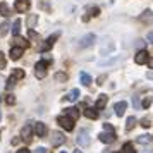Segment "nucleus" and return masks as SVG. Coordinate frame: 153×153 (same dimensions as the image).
I'll list each match as a JSON object with an SVG mask.
<instances>
[{"label":"nucleus","instance_id":"1","mask_svg":"<svg viewBox=\"0 0 153 153\" xmlns=\"http://www.w3.org/2000/svg\"><path fill=\"white\" fill-rule=\"evenodd\" d=\"M48 64L47 60H40V62L35 65V76L38 79H43V77L47 76V67H48Z\"/></svg>","mask_w":153,"mask_h":153},{"label":"nucleus","instance_id":"2","mask_svg":"<svg viewBox=\"0 0 153 153\" xmlns=\"http://www.w3.org/2000/svg\"><path fill=\"white\" fill-rule=\"evenodd\" d=\"M57 122H59V126L64 127L65 131H72V129H74V120L71 117H67V115H59V117H57Z\"/></svg>","mask_w":153,"mask_h":153},{"label":"nucleus","instance_id":"3","mask_svg":"<svg viewBox=\"0 0 153 153\" xmlns=\"http://www.w3.org/2000/svg\"><path fill=\"white\" fill-rule=\"evenodd\" d=\"M95 42H97V36L93 35V33H88L86 36H83V38L79 40V48H88V47H91Z\"/></svg>","mask_w":153,"mask_h":153},{"label":"nucleus","instance_id":"4","mask_svg":"<svg viewBox=\"0 0 153 153\" xmlns=\"http://www.w3.org/2000/svg\"><path fill=\"white\" fill-rule=\"evenodd\" d=\"M76 141L79 146H90V132L86 131V129H81L79 134H77Z\"/></svg>","mask_w":153,"mask_h":153},{"label":"nucleus","instance_id":"5","mask_svg":"<svg viewBox=\"0 0 153 153\" xmlns=\"http://www.w3.org/2000/svg\"><path fill=\"white\" fill-rule=\"evenodd\" d=\"M98 138H100V141H102V143H105V145H112V143H114V141H115V138H117V136H115V132L114 131H103V132H100V136H98Z\"/></svg>","mask_w":153,"mask_h":153},{"label":"nucleus","instance_id":"6","mask_svg":"<svg viewBox=\"0 0 153 153\" xmlns=\"http://www.w3.org/2000/svg\"><path fill=\"white\" fill-rule=\"evenodd\" d=\"M65 143V136L60 131H52V146H60Z\"/></svg>","mask_w":153,"mask_h":153},{"label":"nucleus","instance_id":"7","mask_svg":"<svg viewBox=\"0 0 153 153\" xmlns=\"http://www.w3.org/2000/svg\"><path fill=\"white\" fill-rule=\"evenodd\" d=\"M16 10L17 12H26V10H29V7H31V2L29 0H16Z\"/></svg>","mask_w":153,"mask_h":153},{"label":"nucleus","instance_id":"8","mask_svg":"<svg viewBox=\"0 0 153 153\" xmlns=\"http://www.w3.org/2000/svg\"><path fill=\"white\" fill-rule=\"evenodd\" d=\"M126 108H127V103H126L124 100H120V102H117V103L114 105V110H115V115H117V117H122V115H124Z\"/></svg>","mask_w":153,"mask_h":153},{"label":"nucleus","instance_id":"9","mask_svg":"<svg viewBox=\"0 0 153 153\" xmlns=\"http://www.w3.org/2000/svg\"><path fill=\"white\" fill-rule=\"evenodd\" d=\"M33 131H35V134L38 138H43V136L47 134V126L43 124V122H36L35 127H33Z\"/></svg>","mask_w":153,"mask_h":153},{"label":"nucleus","instance_id":"10","mask_svg":"<svg viewBox=\"0 0 153 153\" xmlns=\"http://www.w3.org/2000/svg\"><path fill=\"white\" fill-rule=\"evenodd\" d=\"M146 60H148V52L146 50H139L136 53V57H134V62L138 65H141V64H146Z\"/></svg>","mask_w":153,"mask_h":153},{"label":"nucleus","instance_id":"11","mask_svg":"<svg viewBox=\"0 0 153 153\" xmlns=\"http://www.w3.org/2000/svg\"><path fill=\"white\" fill-rule=\"evenodd\" d=\"M31 122H28V124H24V127H22V131H21V138L22 139H26V141H31Z\"/></svg>","mask_w":153,"mask_h":153},{"label":"nucleus","instance_id":"12","mask_svg":"<svg viewBox=\"0 0 153 153\" xmlns=\"http://www.w3.org/2000/svg\"><path fill=\"white\" fill-rule=\"evenodd\" d=\"M22 52H24V48H21V47H12L10 48V59L12 60H19L22 55Z\"/></svg>","mask_w":153,"mask_h":153},{"label":"nucleus","instance_id":"13","mask_svg":"<svg viewBox=\"0 0 153 153\" xmlns=\"http://www.w3.org/2000/svg\"><path fill=\"white\" fill-rule=\"evenodd\" d=\"M107 102H108V97H107V95H100V98H98L97 103H95V108H97V110L105 108V107H107Z\"/></svg>","mask_w":153,"mask_h":153},{"label":"nucleus","instance_id":"14","mask_svg":"<svg viewBox=\"0 0 153 153\" xmlns=\"http://www.w3.org/2000/svg\"><path fill=\"white\" fill-rule=\"evenodd\" d=\"M65 115H67V117H71L72 120H76V119L79 117V110H77V108H74V107H69V108H65Z\"/></svg>","mask_w":153,"mask_h":153},{"label":"nucleus","instance_id":"15","mask_svg":"<svg viewBox=\"0 0 153 153\" xmlns=\"http://www.w3.org/2000/svg\"><path fill=\"white\" fill-rule=\"evenodd\" d=\"M84 115H86L88 119H97L98 117V110L93 108V107H86V108H84Z\"/></svg>","mask_w":153,"mask_h":153},{"label":"nucleus","instance_id":"16","mask_svg":"<svg viewBox=\"0 0 153 153\" xmlns=\"http://www.w3.org/2000/svg\"><path fill=\"white\" fill-rule=\"evenodd\" d=\"M136 143H138V145H150V143H152V136H148V134H141V136L136 139Z\"/></svg>","mask_w":153,"mask_h":153},{"label":"nucleus","instance_id":"17","mask_svg":"<svg viewBox=\"0 0 153 153\" xmlns=\"http://www.w3.org/2000/svg\"><path fill=\"white\" fill-rule=\"evenodd\" d=\"M79 97H81L79 90H77V88H74V90H71V91H69V95H67V100H69V102H76Z\"/></svg>","mask_w":153,"mask_h":153},{"label":"nucleus","instance_id":"18","mask_svg":"<svg viewBox=\"0 0 153 153\" xmlns=\"http://www.w3.org/2000/svg\"><path fill=\"white\" fill-rule=\"evenodd\" d=\"M14 42H16V45H17V47H21V48H28V47H29V42H28V40L21 38L19 35L16 36V40H14Z\"/></svg>","mask_w":153,"mask_h":153},{"label":"nucleus","instance_id":"19","mask_svg":"<svg viewBox=\"0 0 153 153\" xmlns=\"http://www.w3.org/2000/svg\"><path fill=\"white\" fill-rule=\"evenodd\" d=\"M0 16H4V17L10 16V9H9V5L5 4V2H2V4H0Z\"/></svg>","mask_w":153,"mask_h":153},{"label":"nucleus","instance_id":"20","mask_svg":"<svg viewBox=\"0 0 153 153\" xmlns=\"http://www.w3.org/2000/svg\"><path fill=\"white\" fill-rule=\"evenodd\" d=\"M19 33H21V19H16L14 24H12V35L17 36Z\"/></svg>","mask_w":153,"mask_h":153},{"label":"nucleus","instance_id":"21","mask_svg":"<svg viewBox=\"0 0 153 153\" xmlns=\"http://www.w3.org/2000/svg\"><path fill=\"white\" fill-rule=\"evenodd\" d=\"M98 14H100V9H98V7H91L90 10H88V16H84L83 19H84V21H88L91 16H93V17H97Z\"/></svg>","mask_w":153,"mask_h":153},{"label":"nucleus","instance_id":"22","mask_svg":"<svg viewBox=\"0 0 153 153\" xmlns=\"http://www.w3.org/2000/svg\"><path fill=\"white\" fill-rule=\"evenodd\" d=\"M10 76L14 77L16 81H17V79H22V77H24V71H22V69H12Z\"/></svg>","mask_w":153,"mask_h":153},{"label":"nucleus","instance_id":"23","mask_svg":"<svg viewBox=\"0 0 153 153\" xmlns=\"http://www.w3.org/2000/svg\"><path fill=\"white\" fill-rule=\"evenodd\" d=\"M9 29H10V24H9V22H2V24H0V38L7 35Z\"/></svg>","mask_w":153,"mask_h":153},{"label":"nucleus","instance_id":"24","mask_svg":"<svg viewBox=\"0 0 153 153\" xmlns=\"http://www.w3.org/2000/svg\"><path fill=\"white\" fill-rule=\"evenodd\" d=\"M79 79H81V83H83L84 86H90L91 84V77L88 76L86 72H81V74H79Z\"/></svg>","mask_w":153,"mask_h":153},{"label":"nucleus","instance_id":"25","mask_svg":"<svg viewBox=\"0 0 153 153\" xmlns=\"http://www.w3.org/2000/svg\"><path fill=\"white\" fill-rule=\"evenodd\" d=\"M134 124H136V119H134V115L127 117V120H126V131H131L132 127H134Z\"/></svg>","mask_w":153,"mask_h":153},{"label":"nucleus","instance_id":"26","mask_svg":"<svg viewBox=\"0 0 153 153\" xmlns=\"http://www.w3.org/2000/svg\"><path fill=\"white\" fill-rule=\"evenodd\" d=\"M141 21H143V22H153V12L146 10L145 14L141 16Z\"/></svg>","mask_w":153,"mask_h":153},{"label":"nucleus","instance_id":"27","mask_svg":"<svg viewBox=\"0 0 153 153\" xmlns=\"http://www.w3.org/2000/svg\"><path fill=\"white\" fill-rule=\"evenodd\" d=\"M120 153H136V152H134L132 143H126V145L122 146V152H120Z\"/></svg>","mask_w":153,"mask_h":153},{"label":"nucleus","instance_id":"28","mask_svg":"<svg viewBox=\"0 0 153 153\" xmlns=\"http://www.w3.org/2000/svg\"><path fill=\"white\" fill-rule=\"evenodd\" d=\"M36 21H38V16H36V14H33V16H29V19H28V24H29V28H31V29L35 28V24H36Z\"/></svg>","mask_w":153,"mask_h":153},{"label":"nucleus","instance_id":"29","mask_svg":"<svg viewBox=\"0 0 153 153\" xmlns=\"http://www.w3.org/2000/svg\"><path fill=\"white\" fill-rule=\"evenodd\" d=\"M55 79L59 81V83H65V81H67V76H65L64 72H57V74H55Z\"/></svg>","mask_w":153,"mask_h":153},{"label":"nucleus","instance_id":"30","mask_svg":"<svg viewBox=\"0 0 153 153\" xmlns=\"http://www.w3.org/2000/svg\"><path fill=\"white\" fill-rule=\"evenodd\" d=\"M152 102H153V98H152V97H145V100H143L141 107H143V108H148V107L152 105Z\"/></svg>","mask_w":153,"mask_h":153},{"label":"nucleus","instance_id":"31","mask_svg":"<svg viewBox=\"0 0 153 153\" xmlns=\"http://www.w3.org/2000/svg\"><path fill=\"white\" fill-rule=\"evenodd\" d=\"M14 86H16V79H14L12 76H10V77L7 79V84H5V88H7V90H12Z\"/></svg>","mask_w":153,"mask_h":153},{"label":"nucleus","instance_id":"32","mask_svg":"<svg viewBox=\"0 0 153 153\" xmlns=\"http://www.w3.org/2000/svg\"><path fill=\"white\" fill-rule=\"evenodd\" d=\"M59 36H60L59 33H53L52 36H48V38H47V43H50V45H53V43L57 42V38H59Z\"/></svg>","mask_w":153,"mask_h":153},{"label":"nucleus","instance_id":"33","mask_svg":"<svg viewBox=\"0 0 153 153\" xmlns=\"http://www.w3.org/2000/svg\"><path fill=\"white\" fill-rule=\"evenodd\" d=\"M141 126H143V127H146V129H148V127L152 126V122H150V117H143V119H141Z\"/></svg>","mask_w":153,"mask_h":153},{"label":"nucleus","instance_id":"34","mask_svg":"<svg viewBox=\"0 0 153 153\" xmlns=\"http://www.w3.org/2000/svg\"><path fill=\"white\" fill-rule=\"evenodd\" d=\"M50 47H52V45H50V43H42V45H40V47H38V50H40V52H47V50L50 48Z\"/></svg>","mask_w":153,"mask_h":153},{"label":"nucleus","instance_id":"35","mask_svg":"<svg viewBox=\"0 0 153 153\" xmlns=\"http://www.w3.org/2000/svg\"><path fill=\"white\" fill-rule=\"evenodd\" d=\"M5 102H7V105H14L16 103V97H14V95H7Z\"/></svg>","mask_w":153,"mask_h":153},{"label":"nucleus","instance_id":"36","mask_svg":"<svg viewBox=\"0 0 153 153\" xmlns=\"http://www.w3.org/2000/svg\"><path fill=\"white\" fill-rule=\"evenodd\" d=\"M5 67V55L0 52V69H4Z\"/></svg>","mask_w":153,"mask_h":153},{"label":"nucleus","instance_id":"37","mask_svg":"<svg viewBox=\"0 0 153 153\" xmlns=\"http://www.w3.org/2000/svg\"><path fill=\"white\" fill-rule=\"evenodd\" d=\"M28 35H29V38H31V40H38V35H36V33H35L31 28H29V33H28Z\"/></svg>","mask_w":153,"mask_h":153},{"label":"nucleus","instance_id":"38","mask_svg":"<svg viewBox=\"0 0 153 153\" xmlns=\"http://www.w3.org/2000/svg\"><path fill=\"white\" fill-rule=\"evenodd\" d=\"M103 131H114V127H112V126L110 124H103Z\"/></svg>","mask_w":153,"mask_h":153},{"label":"nucleus","instance_id":"39","mask_svg":"<svg viewBox=\"0 0 153 153\" xmlns=\"http://www.w3.org/2000/svg\"><path fill=\"white\" fill-rule=\"evenodd\" d=\"M132 105H134V107H139V100H138V97H132Z\"/></svg>","mask_w":153,"mask_h":153},{"label":"nucleus","instance_id":"40","mask_svg":"<svg viewBox=\"0 0 153 153\" xmlns=\"http://www.w3.org/2000/svg\"><path fill=\"white\" fill-rule=\"evenodd\" d=\"M146 40H148L150 43H153V31H150V33H148V36H146Z\"/></svg>","mask_w":153,"mask_h":153},{"label":"nucleus","instance_id":"41","mask_svg":"<svg viewBox=\"0 0 153 153\" xmlns=\"http://www.w3.org/2000/svg\"><path fill=\"white\" fill-rule=\"evenodd\" d=\"M146 62H148V65H150V69H153V57H148Z\"/></svg>","mask_w":153,"mask_h":153},{"label":"nucleus","instance_id":"42","mask_svg":"<svg viewBox=\"0 0 153 153\" xmlns=\"http://www.w3.org/2000/svg\"><path fill=\"white\" fill-rule=\"evenodd\" d=\"M16 153H31V152H29L28 148H21V150H17Z\"/></svg>","mask_w":153,"mask_h":153},{"label":"nucleus","instance_id":"43","mask_svg":"<svg viewBox=\"0 0 153 153\" xmlns=\"http://www.w3.org/2000/svg\"><path fill=\"white\" fill-rule=\"evenodd\" d=\"M105 77H107V76H100V77H98V84H103Z\"/></svg>","mask_w":153,"mask_h":153},{"label":"nucleus","instance_id":"44","mask_svg":"<svg viewBox=\"0 0 153 153\" xmlns=\"http://www.w3.org/2000/svg\"><path fill=\"white\" fill-rule=\"evenodd\" d=\"M35 153H47V150H45V148H42V146H40V148H38V150H36Z\"/></svg>","mask_w":153,"mask_h":153},{"label":"nucleus","instance_id":"45","mask_svg":"<svg viewBox=\"0 0 153 153\" xmlns=\"http://www.w3.org/2000/svg\"><path fill=\"white\" fill-rule=\"evenodd\" d=\"M148 77H150V79H153V72H152V74H148Z\"/></svg>","mask_w":153,"mask_h":153},{"label":"nucleus","instance_id":"46","mask_svg":"<svg viewBox=\"0 0 153 153\" xmlns=\"http://www.w3.org/2000/svg\"><path fill=\"white\" fill-rule=\"evenodd\" d=\"M74 153H83V152H79V150H74Z\"/></svg>","mask_w":153,"mask_h":153},{"label":"nucleus","instance_id":"47","mask_svg":"<svg viewBox=\"0 0 153 153\" xmlns=\"http://www.w3.org/2000/svg\"><path fill=\"white\" fill-rule=\"evenodd\" d=\"M143 153H152V152H150V150H146V152H143Z\"/></svg>","mask_w":153,"mask_h":153},{"label":"nucleus","instance_id":"48","mask_svg":"<svg viewBox=\"0 0 153 153\" xmlns=\"http://www.w3.org/2000/svg\"><path fill=\"white\" fill-rule=\"evenodd\" d=\"M0 102H2V98H0Z\"/></svg>","mask_w":153,"mask_h":153},{"label":"nucleus","instance_id":"49","mask_svg":"<svg viewBox=\"0 0 153 153\" xmlns=\"http://www.w3.org/2000/svg\"><path fill=\"white\" fill-rule=\"evenodd\" d=\"M0 119H2V115H0Z\"/></svg>","mask_w":153,"mask_h":153},{"label":"nucleus","instance_id":"50","mask_svg":"<svg viewBox=\"0 0 153 153\" xmlns=\"http://www.w3.org/2000/svg\"><path fill=\"white\" fill-rule=\"evenodd\" d=\"M62 153H65V152H62Z\"/></svg>","mask_w":153,"mask_h":153},{"label":"nucleus","instance_id":"51","mask_svg":"<svg viewBox=\"0 0 153 153\" xmlns=\"http://www.w3.org/2000/svg\"><path fill=\"white\" fill-rule=\"evenodd\" d=\"M115 153H119V152H115Z\"/></svg>","mask_w":153,"mask_h":153}]
</instances>
